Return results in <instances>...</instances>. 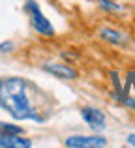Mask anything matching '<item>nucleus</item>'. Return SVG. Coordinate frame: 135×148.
<instances>
[{
  "mask_svg": "<svg viewBox=\"0 0 135 148\" xmlns=\"http://www.w3.org/2000/svg\"><path fill=\"white\" fill-rule=\"evenodd\" d=\"M28 83L19 77L0 79V107L6 109L15 120H36L41 122L43 116L32 105Z\"/></svg>",
  "mask_w": 135,
  "mask_h": 148,
  "instance_id": "1",
  "label": "nucleus"
},
{
  "mask_svg": "<svg viewBox=\"0 0 135 148\" xmlns=\"http://www.w3.org/2000/svg\"><path fill=\"white\" fill-rule=\"evenodd\" d=\"M25 11L30 15V23H32L34 30H36L38 34H41V36H53V34H55L53 25L49 23V19L41 13V10L38 8V4L34 2V0H28V2L25 4Z\"/></svg>",
  "mask_w": 135,
  "mask_h": 148,
  "instance_id": "2",
  "label": "nucleus"
},
{
  "mask_svg": "<svg viewBox=\"0 0 135 148\" xmlns=\"http://www.w3.org/2000/svg\"><path fill=\"white\" fill-rule=\"evenodd\" d=\"M107 141L103 137H83V135H73V137L66 139V146L71 148H99V146H105Z\"/></svg>",
  "mask_w": 135,
  "mask_h": 148,
  "instance_id": "3",
  "label": "nucleus"
},
{
  "mask_svg": "<svg viewBox=\"0 0 135 148\" xmlns=\"http://www.w3.org/2000/svg\"><path fill=\"white\" fill-rule=\"evenodd\" d=\"M81 116L90 126V130H94V131H99L105 127V114L96 107H84L81 111Z\"/></svg>",
  "mask_w": 135,
  "mask_h": 148,
  "instance_id": "4",
  "label": "nucleus"
},
{
  "mask_svg": "<svg viewBox=\"0 0 135 148\" xmlns=\"http://www.w3.org/2000/svg\"><path fill=\"white\" fill-rule=\"evenodd\" d=\"M45 71L51 73V75L58 77V79H66V81H71L77 77V71L69 66H64V64H45Z\"/></svg>",
  "mask_w": 135,
  "mask_h": 148,
  "instance_id": "5",
  "label": "nucleus"
},
{
  "mask_svg": "<svg viewBox=\"0 0 135 148\" xmlns=\"http://www.w3.org/2000/svg\"><path fill=\"white\" fill-rule=\"evenodd\" d=\"M32 143L28 139H21L19 135L0 133V148H30Z\"/></svg>",
  "mask_w": 135,
  "mask_h": 148,
  "instance_id": "6",
  "label": "nucleus"
},
{
  "mask_svg": "<svg viewBox=\"0 0 135 148\" xmlns=\"http://www.w3.org/2000/svg\"><path fill=\"white\" fill-rule=\"evenodd\" d=\"M99 36H101L103 40L111 41V43H116V45H120L122 41H124V36H122V34L114 32V30H109V28H103L101 32H99Z\"/></svg>",
  "mask_w": 135,
  "mask_h": 148,
  "instance_id": "7",
  "label": "nucleus"
},
{
  "mask_svg": "<svg viewBox=\"0 0 135 148\" xmlns=\"http://www.w3.org/2000/svg\"><path fill=\"white\" fill-rule=\"evenodd\" d=\"M23 131V127L13 126V124H6V122H0V133H8V135H19Z\"/></svg>",
  "mask_w": 135,
  "mask_h": 148,
  "instance_id": "8",
  "label": "nucleus"
},
{
  "mask_svg": "<svg viewBox=\"0 0 135 148\" xmlns=\"http://www.w3.org/2000/svg\"><path fill=\"white\" fill-rule=\"evenodd\" d=\"M98 4H99V8H101V10H105V11H120L122 10L118 4L111 2V0H98Z\"/></svg>",
  "mask_w": 135,
  "mask_h": 148,
  "instance_id": "9",
  "label": "nucleus"
},
{
  "mask_svg": "<svg viewBox=\"0 0 135 148\" xmlns=\"http://www.w3.org/2000/svg\"><path fill=\"white\" fill-rule=\"evenodd\" d=\"M11 51H13V43H11V41H4V43H0V54L11 53Z\"/></svg>",
  "mask_w": 135,
  "mask_h": 148,
  "instance_id": "10",
  "label": "nucleus"
},
{
  "mask_svg": "<svg viewBox=\"0 0 135 148\" xmlns=\"http://www.w3.org/2000/svg\"><path fill=\"white\" fill-rule=\"evenodd\" d=\"M124 103L128 105V107H132V109H135V99H128V98H126V99H124Z\"/></svg>",
  "mask_w": 135,
  "mask_h": 148,
  "instance_id": "11",
  "label": "nucleus"
},
{
  "mask_svg": "<svg viewBox=\"0 0 135 148\" xmlns=\"http://www.w3.org/2000/svg\"><path fill=\"white\" fill-rule=\"evenodd\" d=\"M128 143L132 146H135V135H128Z\"/></svg>",
  "mask_w": 135,
  "mask_h": 148,
  "instance_id": "12",
  "label": "nucleus"
}]
</instances>
